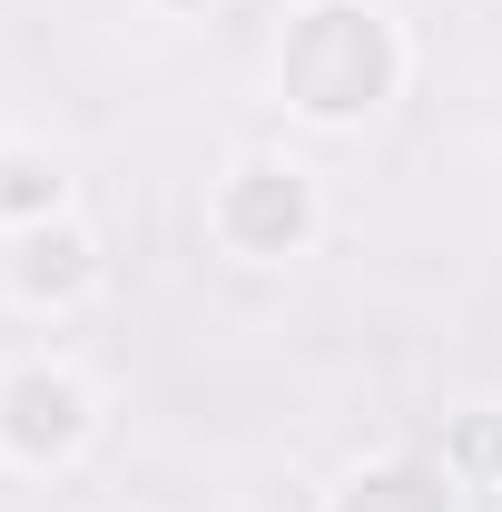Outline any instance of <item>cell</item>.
Segmentation results:
<instances>
[{"instance_id":"cell-3","label":"cell","mask_w":502,"mask_h":512,"mask_svg":"<svg viewBox=\"0 0 502 512\" xmlns=\"http://www.w3.org/2000/svg\"><path fill=\"white\" fill-rule=\"evenodd\" d=\"M0 444L20 463H60V453L89 444V384L60 375V365H30V375L0 384Z\"/></svg>"},{"instance_id":"cell-5","label":"cell","mask_w":502,"mask_h":512,"mask_svg":"<svg viewBox=\"0 0 502 512\" xmlns=\"http://www.w3.org/2000/svg\"><path fill=\"white\" fill-rule=\"evenodd\" d=\"M325 512H453V483L424 473V463H375V473H355Z\"/></svg>"},{"instance_id":"cell-2","label":"cell","mask_w":502,"mask_h":512,"mask_svg":"<svg viewBox=\"0 0 502 512\" xmlns=\"http://www.w3.org/2000/svg\"><path fill=\"white\" fill-rule=\"evenodd\" d=\"M315 227V188L306 168H276V158H247L227 188H217V237L237 256H296Z\"/></svg>"},{"instance_id":"cell-4","label":"cell","mask_w":502,"mask_h":512,"mask_svg":"<svg viewBox=\"0 0 502 512\" xmlns=\"http://www.w3.org/2000/svg\"><path fill=\"white\" fill-rule=\"evenodd\" d=\"M89 276H99V247H89L79 227H60V217H50V227H30L20 256H10V286H20V296H50V306L79 296Z\"/></svg>"},{"instance_id":"cell-6","label":"cell","mask_w":502,"mask_h":512,"mask_svg":"<svg viewBox=\"0 0 502 512\" xmlns=\"http://www.w3.org/2000/svg\"><path fill=\"white\" fill-rule=\"evenodd\" d=\"M60 168L50 158H0V217H20V227H50L60 217Z\"/></svg>"},{"instance_id":"cell-1","label":"cell","mask_w":502,"mask_h":512,"mask_svg":"<svg viewBox=\"0 0 502 512\" xmlns=\"http://www.w3.org/2000/svg\"><path fill=\"white\" fill-rule=\"evenodd\" d=\"M276 79H286V99L315 128H355L365 109L394 99L404 50H394L384 10H365V0H315L306 20L286 30V50H276Z\"/></svg>"}]
</instances>
